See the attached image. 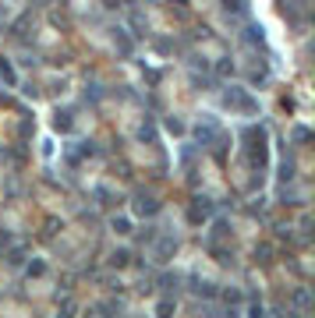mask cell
<instances>
[{"label": "cell", "mask_w": 315, "mask_h": 318, "mask_svg": "<svg viewBox=\"0 0 315 318\" xmlns=\"http://www.w3.org/2000/svg\"><path fill=\"white\" fill-rule=\"evenodd\" d=\"M223 99H227V106H237V110H244V113H255V110H259V103H255L244 88H237V85H231V88H227V96H223Z\"/></svg>", "instance_id": "obj_1"}, {"label": "cell", "mask_w": 315, "mask_h": 318, "mask_svg": "<svg viewBox=\"0 0 315 318\" xmlns=\"http://www.w3.org/2000/svg\"><path fill=\"white\" fill-rule=\"evenodd\" d=\"M135 212H138V216H153V212H159V202H156V198H149V195H138Z\"/></svg>", "instance_id": "obj_2"}, {"label": "cell", "mask_w": 315, "mask_h": 318, "mask_svg": "<svg viewBox=\"0 0 315 318\" xmlns=\"http://www.w3.org/2000/svg\"><path fill=\"white\" fill-rule=\"evenodd\" d=\"M244 43H248V46H262V28L248 25V28H244Z\"/></svg>", "instance_id": "obj_3"}, {"label": "cell", "mask_w": 315, "mask_h": 318, "mask_svg": "<svg viewBox=\"0 0 315 318\" xmlns=\"http://www.w3.org/2000/svg\"><path fill=\"white\" fill-rule=\"evenodd\" d=\"M170 251H177V240L163 237V244H159V262H166V255H170Z\"/></svg>", "instance_id": "obj_4"}, {"label": "cell", "mask_w": 315, "mask_h": 318, "mask_svg": "<svg viewBox=\"0 0 315 318\" xmlns=\"http://www.w3.org/2000/svg\"><path fill=\"white\" fill-rule=\"evenodd\" d=\"M113 265L124 269V265H128V251H117V255H113Z\"/></svg>", "instance_id": "obj_5"}, {"label": "cell", "mask_w": 315, "mask_h": 318, "mask_svg": "<svg viewBox=\"0 0 315 318\" xmlns=\"http://www.w3.org/2000/svg\"><path fill=\"white\" fill-rule=\"evenodd\" d=\"M0 75H4V78L14 85V71H11V64H4V60H0Z\"/></svg>", "instance_id": "obj_6"}, {"label": "cell", "mask_w": 315, "mask_h": 318, "mask_svg": "<svg viewBox=\"0 0 315 318\" xmlns=\"http://www.w3.org/2000/svg\"><path fill=\"white\" fill-rule=\"evenodd\" d=\"M113 230L117 234H128V219H113Z\"/></svg>", "instance_id": "obj_7"}, {"label": "cell", "mask_w": 315, "mask_h": 318, "mask_svg": "<svg viewBox=\"0 0 315 318\" xmlns=\"http://www.w3.org/2000/svg\"><path fill=\"white\" fill-rule=\"evenodd\" d=\"M43 269H46L43 262H32V265H28V272H32V276H43Z\"/></svg>", "instance_id": "obj_8"}]
</instances>
